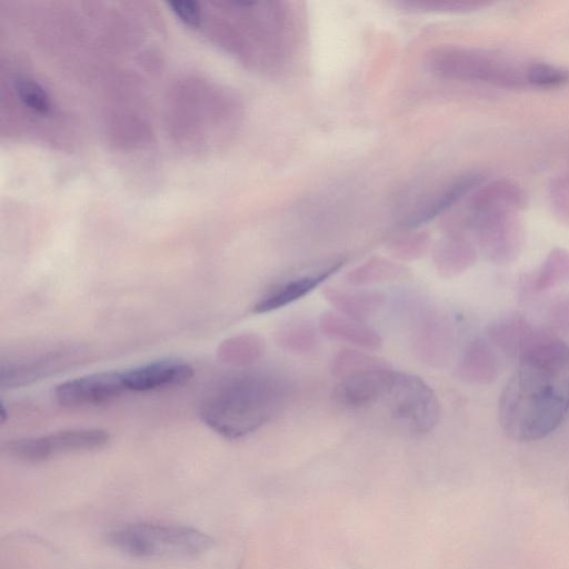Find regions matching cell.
Listing matches in <instances>:
<instances>
[{
	"mask_svg": "<svg viewBox=\"0 0 569 569\" xmlns=\"http://www.w3.org/2000/svg\"><path fill=\"white\" fill-rule=\"evenodd\" d=\"M16 90L19 99L28 108L39 113H48L50 111V97L37 82L29 79H19L16 83Z\"/></svg>",
	"mask_w": 569,
	"mask_h": 569,
	"instance_id": "24",
	"label": "cell"
},
{
	"mask_svg": "<svg viewBox=\"0 0 569 569\" xmlns=\"http://www.w3.org/2000/svg\"><path fill=\"white\" fill-rule=\"evenodd\" d=\"M128 392H147L186 385L193 377V368L181 359L168 358L124 370Z\"/></svg>",
	"mask_w": 569,
	"mask_h": 569,
	"instance_id": "9",
	"label": "cell"
},
{
	"mask_svg": "<svg viewBox=\"0 0 569 569\" xmlns=\"http://www.w3.org/2000/svg\"><path fill=\"white\" fill-rule=\"evenodd\" d=\"M448 335L445 325L437 319L425 320L420 323L415 343L421 359L429 363L441 361L447 352Z\"/></svg>",
	"mask_w": 569,
	"mask_h": 569,
	"instance_id": "15",
	"label": "cell"
},
{
	"mask_svg": "<svg viewBox=\"0 0 569 569\" xmlns=\"http://www.w3.org/2000/svg\"><path fill=\"white\" fill-rule=\"evenodd\" d=\"M320 331L339 341L368 350H377L382 346V338L377 330L363 321L347 317L339 312L328 311L319 319Z\"/></svg>",
	"mask_w": 569,
	"mask_h": 569,
	"instance_id": "12",
	"label": "cell"
},
{
	"mask_svg": "<svg viewBox=\"0 0 569 569\" xmlns=\"http://www.w3.org/2000/svg\"><path fill=\"white\" fill-rule=\"evenodd\" d=\"M345 262V258L332 259L307 272L280 280L260 297L252 311L254 313H266L305 297L337 272Z\"/></svg>",
	"mask_w": 569,
	"mask_h": 569,
	"instance_id": "8",
	"label": "cell"
},
{
	"mask_svg": "<svg viewBox=\"0 0 569 569\" xmlns=\"http://www.w3.org/2000/svg\"><path fill=\"white\" fill-rule=\"evenodd\" d=\"M109 439V433L103 429L78 428L8 441L3 450L19 460L38 462L61 453L98 449L106 446Z\"/></svg>",
	"mask_w": 569,
	"mask_h": 569,
	"instance_id": "6",
	"label": "cell"
},
{
	"mask_svg": "<svg viewBox=\"0 0 569 569\" xmlns=\"http://www.w3.org/2000/svg\"><path fill=\"white\" fill-rule=\"evenodd\" d=\"M390 367L383 359L353 349H342L332 359L331 373L343 379L348 376Z\"/></svg>",
	"mask_w": 569,
	"mask_h": 569,
	"instance_id": "17",
	"label": "cell"
},
{
	"mask_svg": "<svg viewBox=\"0 0 569 569\" xmlns=\"http://www.w3.org/2000/svg\"><path fill=\"white\" fill-rule=\"evenodd\" d=\"M287 396L282 379L269 372L247 371L228 377L201 407L203 422L223 438L250 435L278 413Z\"/></svg>",
	"mask_w": 569,
	"mask_h": 569,
	"instance_id": "2",
	"label": "cell"
},
{
	"mask_svg": "<svg viewBox=\"0 0 569 569\" xmlns=\"http://www.w3.org/2000/svg\"><path fill=\"white\" fill-rule=\"evenodd\" d=\"M492 362L488 346L482 340H476L466 349L460 371L468 381L481 382L491 376Z\"/></svg>",
	"mask_w": 569,
	"mask_h": 569,
	"instance_id": "18",
	"label": "cell"
},
{
	"mask_svg": "<svg viewBox=\"0 0 569 569\" xmlns=\"http://www.w3.org/2000/svg\"><path fill=\"white\" fill-rule=\"evenodd\" d=\"M397 370L391 367L358 372L340 379L333 390L335 399L351 408H361L382 401Z\"/></svg>",
	"mask_w": 569,
	"mask_h": 569,
	"instance_id": "10",
	"label": "cell"
},
{
	"mask_svg": "<svg viewBox=\"0 0 569 569\" xmlns=\"http://www.w3.org/2000/svg\"><path fill=\"white\" fill-rule=\"evenodd\" d=\"M428 247L426 234H411L397 239L391 243L392 253L401 260H413L421 257Z\"/></svg>",
	"mask_w": 569,
	"mask_h": 569,
	"instance_id": "25",
	"label": "cell"
},
{
	"mask_svg": "<svg viewBox=\"0 0 569 569\" xmlns=\"http://www.w3.org/2000/svg\"><path fill=\"white\" fill-rule=\"evenodd\" d=\"M278 345L291 352H311L317 346L313 327L306 321H293L283 326L277 333Z\"/></svg>",
	"mask_w": 569,
	"mask_h": 569,
	"instance_id": "19",
	"label": "cell"
},
{
	"mask_svg": "<svg viewBox=\"0 0 569 569\" xmlns=\"http://www.w3.org/2000/svg\"><path fill=\"white\" fill-rule=\"evenodd\" d=\"M429 69L438 77L483 82L502 88L527 86L526 67L476 49L445 46L428 56Z\"/></svg>",
	"mask_w": 569,
	"mask_h": 569,
	"instance_id": "4",
	"label": "cell"
},
{
	"mask_svg": "<svg viewBox=\"0 0 569 569\" xmlns=\"http://www.w3.org/2000/svg\"><path fill=\"white\" fill-rule=\"evenodd\" d=\"M475 256L472 247L460 237L442 240L435 250V263L445 277H452L463 271Z\"/></svg>",
	"mask_w": 569,
	"mask_h": 569,
	"instance_id": "14",
	"label": "cell"
},
{
	"mask_svg": "<svg viewBox=\"0 0 569 569\" xmlns=\"http://www.w3.org/2000/svg\"><path fill=\"white\" fill-rule=\"evenodd\" d=\"M403 7L419 11L437 12H469L489 6L486 1L473 0H436V1H403Z\"/></svg>",
	"mask_w": 569,
	"mask_h": 569,
	"instance_id": "23",
	"label": "cell"
},
{
	"mask_svg": "<svg viewBox=\"0 0 569 569\" xmlns=\"http://www.w3.org/2000/svg\"><path fill=\"white\" fill-rule=\"evenodd\" d=\"M171 11L187 26L198 27L201 20V10L197 2L173 1L168 2Z\"/></svg>",
	"mask_w": 569,
	"mask_h": 569,
	"instance_id": "26",
	"label": "cell"
},
{
	"mask_svg": "<svg viewBox=\"0 0 569 569\" xmlns=\"http://www.w3.org/2000/svg\"><path fill=\"white\" fill-rule=\"evenodd\" d=\"M122 371H102L58 385L53 396L66 408L109 403L127 393Z\"/></svg>",
	"mask_w": 569,
	"mask_h": 569,
	"instance_id": "7",
	"label": "cell"
},
{
	"mask_svg": "<svg viewBox=\"0 0 569 569\" xmlns=\"http://www.w3.org/2000/svg\"><path fill=\"white\" fill-rule=\"evenodd\" d=\"M323 295L339 313L360 321L376 315L385 303V296L377 291H348L327 287Z\"/></svg>",
	"mask_w": 569,
	"mask_h": 569,
	"instance_id": "13",
	"label": "cell"
},
{
	"mask_svg": "<svg viewBox=\"0 0 569 569\" xmlns=\"http://www.w3.org/2000/svg\"><path fill=\"white\" fill-rule=\"evenodd\" d=\"M482 180V174L475 171L453 178L412 209L401 223L405 227L415 228L433 220L479 186Z\"/></svg>",
	"mask_w": 569,
	"mask_h": 569,
	"instance_id": "11",
	"label": "cell"
},
{
	"mask_svg": "<svg viewBox=\"0 0 569 569\" xmlns=\"http://www.w3.org/2000/svg\"><path fill=\"white\" fill-rule=\"evenodd\" d=\"M405 272L406 269L398 263L383 258H372L348 272L346 281L351 286L360 287L396 280L402 277Z\"/></svg>",
	"mask_w": 569,
	"mask_h": 569,
	"instance_id": "16",
	"label": "cell"
},
{
	"mask_svg": "<svg viewBox=\"0 0 569 569\" xmlns=\"http://www.w3.org/2000/svg\"><path fill=\"white\" fill-rule=\"evenodd\" d=\"M512 352L517 366L499 398V425L513 441H537L569 413V343L527 326Z\"/></svg>",
	"mask_w": 569,
	"mask_h": 569,
	"instance_id": "1",
	"label": "cell"
},
{
	"mask_svg": "<svg viewBox=\"0 0 569 569\" xmlns=\"http://www.w3.org/2000/svg\"><path fill=\"white\" fill-rule=\"evenodd\" d=\"M263 351V341L254 335L240 336L229 341L224 349L226 358L234 365L254 362Z\"/></svg>",
	"mask_w": 569,
	"mask_h": 569,
	"instance_id": "21",
	"label": "cell"
},
{
	"mask_svg": "<svg viewBox=\"0 0 569 569\" xmlns=\"http://www.w3.org/2000/svg\"><path fill=\"white\" fill-rule=\"evenodd\" d=\"M569 277V252L556 249L550 252L540 272L538 273L536 287L545 289L563 281Z\"/></svg>",
	"mask_w": 569,
	"mask_h": 569,
	"instance_id": "22",
	"label": "cell"
},
{
	"mask_svg": "<svg viewBox=\"0 0 569 569\" xmlns=\"http://www.w3.org/2000/svg\"><path fill=\"white\" fill-rule=\"evenodd\" d=\"M392 421L411 435L431 431L440 419V402L435 391L417 375L396 371L383 398Z\"/></svg>",
	"mask_w": 569,
	"mask_h": 569,
	"instance_id": "5",
	"label": "cell"
},
{
	"mask_svg": "<svg viewBox=\"0 0 569 569\" xmlns=\"http://www.w3.org/2000/svg\"><path fill=\"white\" fill-rule=\"evenodd\" d=\"M527 84L553 89L569 83V70L547 62H531L526 67Z\"/></svg>",
	"mask_w": 569,
	"mask_h": 569,
	"instance_id": "20",
	"label": "cell"
},
{
	"mask_svg": "<svg viewBox=\"0 0 569 569\" xmlns=\"http://www.w3.org/2000/svg\"><path fill=\"white\" fill-rule=\"evenodd\" d=\"M107 541L120 552L140 559L197 558L214 543L198 528L161 521L126 523L111 530Z\"/></svg>",
	"mask_w": 569,
	"mask_h": 569,
	"instance_id": "3",
	"label": "cell"
}]
</instances>
